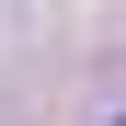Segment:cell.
Instances as JSON below:
<instances>
[{
    "label": "cell",
    "instance_id": "cell-1",
    "mask_svg": "<svg viewBox=\"0 0 126 126\" xmlns=\"http://www.w3.org/2000/svg\"><path fill=\"white\" fill-rule=\"evenodd\" d=\"M115 126H126V115H115Z\"/></svg>",
    "mask_w": 126,
    "mask_h": 126
}]
</instances>
